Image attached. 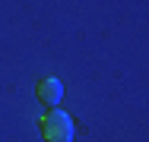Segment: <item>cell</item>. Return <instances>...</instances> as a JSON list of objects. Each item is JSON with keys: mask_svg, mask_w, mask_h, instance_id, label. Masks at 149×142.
<instances>
[{"mask_svg": "<svg viewBox=\"0 0 149 142\" xmlns=\"http://www.w3.org/2000/svg\"><path fill=\"white\" fill-rule=\"evenodd\" d=\"M38 98H41L48 108H57L60 98H63V85H60L57 79H41V82H38Z\"/></svg>", "mask_w": 149, "mask_h": 142, "instance_id": "cell-2", "label": "cell"}, {"mask_svg": "<svg viewBox=\"0 0 149 142\" xmlns=\"http://www.w3.org/2000/svg\"><path fill=\"white\" fill-rule=\"evenodd\" d=\"M41 136H45V142H73V120H70V114L51 108L41 117Z\"/></svg>", "mask_w": 149, "mask_h": 142, "instance_id": "cell-1", "label": "cell"}]
</instances>
